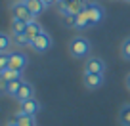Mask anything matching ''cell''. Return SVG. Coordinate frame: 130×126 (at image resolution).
<instances>
[{
    "label": "cell",
    "mask_w": 130,
    "mask_h": 126,
    "mask_svg": "<svg viewBox=\"0 0 130 126\" xmlns=\"http://www.w3.org/2000/svg\"><path fill=\"white\" fill-rule=\"evenodd\" d=\"M75 29L77 31H84V29H90V19H88V10H82V12L77 13V21H75Z\"/></svg>",
    "instance_id": "cell-11"
},
{
    "label": "cell",
    "mask_w": 130,
    "mask_h": 126,
    "mask_svg": "<svg viewBox=\"0 0 130 126\" xmlns=\"http://www.w3.org/2000/svg\"><path fill=\"white\" fill-rule=\"evenodd\" d=\"M86 10H88L90 27H96V25H100V21L103 19V8H102V6L96 4V2H90V4L86 6Z\"/></svg>",
    "instance_id": "cell-7"
},
{
    "label": "cell",
    "mask_w": 130,
    "mask_h": 126,
    "mask_svg": "<svg viewBox=\"0 0 130 126\" xmlns=\"http://www.w3.org/2000/svg\"><path fill=\"white\" fill-rule=\"evenodd\" d=\"M12 44H13V37L0 31V52H8L12 48Z\"/></svg>",
    "instance_id": "cell-15"
},
{
    "label": "cell",
    "mask_w": 130,
    "mask_h": 126,
    "mask_svg": "<svg viewBox=\"0 0 130 126\" xmlns=\"http://www.w3.org/2000/svg\"><path fill=\"white\" fill-rule=\"evenodd\" d=\"M124 84H126V88H128V90H130V73H128V75H126V78H124Z\"/></svg>",
    "instance_id": "cell-25"
},
{
    "label": "cell",
    "mask_w": 130,
    "mask_h": 126,
    "mask_svg": "<svg viewBox=\"0 0 130 126\" xmlns=\"http://www.w3.org/2000/svg\"><path fill=\"white\" fill-rule=\"evenodd\" d=\"M13 44H15L17 48H29V46H31V38H29L27 34H15V37H13Z\"/></svg>",
    "instance_id": "cell-19"
},
{
    "label": "cell",
    "mask_w": 130,
    "mask_h": 126,
    "mask_svg": "<svg viewBox=\"0 0 130 126\" xmlns=\"http://www.w3.org/2000/svg\"><path fill=\"white\" fill-rule=\"evenodd\" d=\"M61 17L65 19V27H73V29H75V21H77V15H71V13H63Z\"/></svg>",
    "instance_id": "cell-22"
},
{
    "label": "cell",
    "mask_w": 130,
    "mask_h": 126,
    "mask_svg": "<svg viewBox=\"0 0 130 126\" xmlns=\"http://www.w3.org/2000/svg\"><path fill=\"white\" fill-rule=\"evenodd\" d=\"M17 78H21V73L10 69V67L0 73V80H4V82H13V80H17Z\"/></svg>",
    "instance_id": "cell-16"
},
{
    "label": "cell",
    "mask_w": 130,
    "mask_h": 126,
    "mask_svg": "<svg viewBox=\"0 0 130 126\" xmlns=\"http://www.w3.org/2000/svg\"><path fill=\"white\" fill-rule=\"evenodd\" d=\"M82 82H84V86L88 90H98L103 86L105 77L103 75H96V73H84L82 75Z\"/></svg>",
    "instance_id": "cell-6"
},
{
    "label": "cell",
    "mask_w": 130,
    "mask_h": 126,
    "mask_svg": "<svg viewBox=\"0 0 130 126\" xmlns=\"http://www.w3.org/2000/svg\"><path fill=\"white\" fill-rule=\"evenodd\" d=\"M13 120L17 122L19 126H37V120H35V117H31V115H25V113H15V117H13Z\"/></svg>",
    "instance_id": "cell-13"
},
{
    "label": "cell",
    "mask_w": 130,
    "mask_h": 126,
    "mask_svg": "<svg viewBox=\"0 0 130 126\" xmlns=\"http://www.w3.org/2000/svg\"><path fill=\"white\" fill-rule=\"evenodd\" d=\"M21 2L29 8V12L32 13V17H38L46 10V4L42 2V0H21Z\"/></svg>",
    "instance_id": "cell-10"
},
{
    "label": "cell",
    "mask_w": 130,
    "mask_h": 126,
    "mask_svg": "<svg viewBox=\"0 0 130 126\" xmlns=\"http://www.w3.org/2000/svg\"><path fill=\"white\" fill-rule=\"evenodd\" d=\"M84 73H96V75H105V61L98 56H90L84 63Z\"/></svg>",
    "instance_id": "cell-3"
},
{
    "label": "cell",
    "mask_w": 130,
    "mask_h": 126,
    "mask_svg": "<svg viewBox=\"0 0 130 126\" xmlns=\"http://www.w3.org/2000/svg\"><path fill=\"white\" fill-rule=\"evenodd\" d=\"M21 84H23V78H17V80H13V82H8V90H6V96H10V98L15 99V96H17V92H19Z\"/></svg>",
    "instance_id": "cell-17"
},
{
    "label": "cell",
    "mask_w": 130,
    "mask_h": 126,
    "mask_svg": "<svg viewBox=\"0 0 130 126\" xmlns=\"http://www.w3.org/2000/svg\"><path fill=\"white\" fill-rule=\"evenodd\" d=\"M124 2H130V0H124Z\"/></svg>",
    "instance_id": "cell-27"
},
{
    "label": "cell",
    "mask_w": 130,
    "mask_h": 126,
    "mask_svg": "<svg viewBox=\"0 0 130 126\" xmlns=\"http://www.w3.org/2000/svg\"><path fill=\"white\" fill-rule=\"evenodd\" d=\"M119 120H121L122 126H130V103H128V105H122V107H121Z\"/></svg>",
    "instance_id": "cell-18"
},
{
    "label": "cell",
    "mask_w": 130,
    "mask_h": 126,
    "mask_svg": "<svg viewBox=\"0 0 130 126\" xmlns=\"http://www.w3.org/2000/svg\"><path fill=\"white\" fill-rule=\"evenodd\" d=\"M31 98H35V88H32L31 82H25V80H23V84H21L19 92H17V96H15V101L21 103V101L31 99Z\"/></svg>",
    "instance_id": "cell-9"
},
{
    "label": "cell",
    "mask_w": 130,
    "mask_h": 126,
    "mask_svg": "<svg viewBox=\"0 0 130 126\" xmlns=\"http://www.w3.org/2000/svg\"><path fill=\"white\" fill-rule=\"evenodd\" d=\"M6 126H19V124H17V122L12 118V120H8V122H6Z\"/></svg>",
    "instance_id": "cell-26"
},
{
    "label": "cell",
    "mask_w": 130,
    "mask_h": 126,
    "mask_svg": "<svg viewBox=\"0 0 130 126\" xmlns=\"http://www.w3.org/2000/svg\"><path fill=\"white\" fill-rule=\"evenodd\" d=\"M6 90H8V82L0 80V94H6Z\"/></svg>",
    "instance_id": "cell-23"
},
{
    "label": "cell",
    "mask_w": 130,
    "mask_h": 126,
    "mask_svg": "<svg viewBox=\"0 0 130 126\" xmlns=\"http://www.w3.org/2000/svg\"><path fill=\"white\" fill-rule=\"evenodd\" d=\"M12 15L13 17H17V19H21V21H25V23H31V21H35V17H32V13L29 12V8L23 4V2H15V4L12 6Z\"/></svg>",
    "instance_id": "cell-4"
},
{
    "label": "cell",
    "mask_w": 130,
    "mask_h": 126,
    "mask_svg": "<svg viewBox=\"0 0 130 126\" xmlns=\"http://www.w3.org/2000/svg\"><path fill=\"white\" fill-rule=\"evenodd\" d=\"M19 111H21V113H25V115H31V117H37L38 111H40V103H38L35 98L25 99V101L19 103Z\"/></svg>",
    "instance_id": "cell-8"
},
{
    "label": "cell",
    "mask_w": 130,
    "mask_h": 126,
    "mask_svg": "<svg viewBox=\"0 0 130 126\" xmlns=\"http://www.w3.org/2000/svg\"><path fill=\"white\" fill-rule=\"evenodd\" d=\"M27 63H29V59H27V56H25L23 52H13L12 56H10V65L8 67L13 69V71H17V73H23Z\"/></svg>",
    "instance_id": "cell-5"
},
{
    "label": "cell",
    "mask_w": 130,
    "mask_h": 126,
    "mask_svg": "<svg viewBox=\"0 0 130 126\" xmlns=\"http://www.w3.org/2000/svg\"><path fill=\"white\" fill-rule=\"evenodd\" d=\"M42 2H44V4H46V8H48V6H52V4H56L57 0H42Z\"/></svg>",
    "instance_id": "cell-24"
},
{
    "label": "cell",
    "mask_w": 130,
    "mask_h": 126,
    "mask_svg": "<svg viewBox=\"0 0 130 126\" xmlns=\"http://www.w3.org/2000/svg\"><path fill=\"white\" fill-rule=\"evenodd\" d=\"M10 31H12V37H15V34H25L27 33V23L17 19V17H13L12 23H10Z\"/></svg>",
    "instance_id": "cell-12"
},
{
    "label": "cell",
    "mask_w": 130,
    "mask_h": 126,
    "mask_svg": "<svg viewBox=\"0 0 130 126\" xmlns=\"http://www.w3.org/2000/svg\"><path fill=\"white\" fill-rule=\"evenodd\" d=\"M52 44H54V40H52V37H50L46 31H42L35 40H31V48L35 50V52H40V53L48 52V50L52 48Z\"/></svg>",
    "instance_id": "cell-2"
},
{
    "label": "cell",
    "mask_w": 130,
    "mask_h": 126,
    "mask_svg": "<svg viewBox=\"0 0 130 126\" xmlns=\"http://www.w3.org/2000/svg\"><path fill=\"white\" fill-rule=\"evenodd\" d=\"M90 50H92V46H90V40L86 37L71 38V42H69L71 57H75V59H88L90 57Z\"/></svg>",
    "instance_id": "cell-1"
},
{
    "label": "cell",
    "mask_w": 130,
    "mask_h": 126,
    "mask_svg": "<svg viewBox=\"0 0 130 126\" xmlns=\"http://www.w3.org/2000/svg\"><path fill=\"white\" fill-rule=\"evenodd\" d=\"M10 56H12L10 52H0V73H2L4 69H8V65H10Z\"/></svg>",
    "instance_id": "cell-21"
},
{
    "label": "cell",
    "mask_w": 130,
    "mask_h": 126,
    "mask_svg": "<svg viewBox=\"0 0 130 126\" xmlns=\"http://www.w3.org/2000/svg\"><path fill=\"white\" fill-rule=\"evenodd\" d=\"M42 31H44V29H42V25L38 23V21H31V23H27V33H25V34H27L31 40H35Z\"/></svg>",
    "instance_id": "cell-14"
},
{
    "label": "cell",
    "mask_w": 130,
    "mask_h": 126,
    "mask_svg": "<svg viewBox=\"0 0 130 126\" xmlns=\"http://www.w3.org/2000/svg\"><path fill=\"white\" fill-rule=\"evenodd\" d=\"M121 57L124 61H130V37H126L121 42Z\"/></svg>",
    "instance_id": "cell-20"
}]
</instances>
